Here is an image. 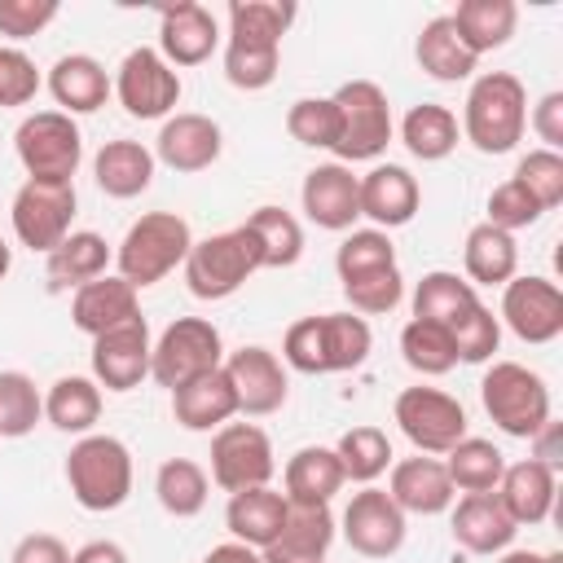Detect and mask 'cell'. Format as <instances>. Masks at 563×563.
<instances>
[{
  "mask_svg": "<svg viewBox=\"0 0 563 563\" xmlns=\"http://www.w3.org/2000/svg\"><path fill=\"white\" fill-rule=\"evenodd\" d=\"M528 128V92L510 70H488L471 84L462 132L479 154H510Z\"/></svg>",
  "mask_w": 563,
  "mask_h": 563,
  "instance_id": "1",
  "label": "cell"
},
{
  "mask_svg": "<svg viewBox=\"0 0 563 563\" xmlns=\"http://www.w3.org/2000/svg\"><path fill=\"white\" fill-rule=\"evenodd\" d=\"M66 484H70V497L92 510V515H106V510H119L128 497H132V453L123 440L114 435H79L66 453Z\"/></svg>",
  "mask_w": 563,
  "mask_h": 563,
  "instance_id": "2",
  "label": "cell"
},
{
  "mask_svg": "<svg viewBox=\"0 0 563 563\" xmlns=\"http://www.w3.org/2000/svg\"><path fill=\"white\" fill-rule=\"evenodd\" d=\"M194 246V233L185 224V216L176 211H145L141 220L128 224L119 251H114V264H119V277L136 290L163 282L176 264H185Z\"/></svg>",
  "mask_w": 563,
  "mask_h": 563,
  "instance_id": "3",
  "label": "cell"
},
{
  "mask_svg": "<svg viewBox=\"0 0 563 563\" xmlns=\"http://www.w3.org/2000/svg\"><path fill=\"white\" fill-rule=\"evenodd\" d=\"M260 242L251 238L246 224L211 233L189 246L185 255V282L194 299H229L238 286H246L251 273H260Z\"/></svg>",
  "mask_w": 563,
  "mask_h": 563,
  "instance_id": "4",
  "label": "cell"
},
{
  "mask_svg": "<svg viewBox=\"0 0 563 563\" xmlns=\"http://www.w3.org/2000/svg\"><path fill=\"white\" fill-rule=\"evenodd\" d=\"M484 413L515 440H528L550 418V387L537 369L519 361H493L479 378Z\"/></svg>",
  "mask_w": 563,
  "mask_h": 563,
  "instance_id": "5",
  "label": "cell"
},
{
  "mask_svg": "<svg viewBox=\"0 0 563 563\" xmlns=\"http://www.w3.org/2000/svg\"><path fill=\"white\" fill-rule=\"evenodd\" d=\"M18 163L26 167V180H62L75 185V172L84 163V136L70 114L62 110H35L13 132Z\"/></svg>",
  "mask_w": 563,
  "mask_h": 563,
  "instance_id": "6",
  "label": "cell"
},
{
  "mask_svg": "<svg viewBox=\"0 0 563 563\" xmlns=\"http://www.w3.org/2000/svg\"><path fill=\"white\" fill-rule=\"evenodd\" d=\"M339 106V141H334V163H369L387 150L391 141V106L387 92L374 79H347L330 97Z\"/></svg>",
  "mask_w": 563,
  "mask_h": 563,
  "instance_id": "7",
  "label": "cell"
},
{
  "mask_svg": "<svg viewBox=\"0 0 563 563\" xmlns=\"http://www.w3.org/2000/svg\"><path fill=\"white\" fill-rule=\"evenodd\" d=\"M220 365H224V343L207 317H176L150 352V378L167 391H176L189 378L211 374Z\"/></svg>",
  "mask_w": 563,
  "mask_h": 563,
  "instance_id": "8",
  "label": "cell"
},
{
  "mask_svg": "<svg viewBox=\"0 0 563 563\" xmlns=\"http://www.w3.org/2000/svg\"><path fill=\"white\" fill-rule=\"evenodd\" d=\"M391 418H396L400 435L427 457L449 453L457 440H466V409L457 396H449L440 387H405L391 405Z\"/></svg>",
  "mask_w": 563,
  "mask_h": 563,
  "instance_id": "9",
  "label": "cell"
},
{
  "mask_svg": "<svg viewBox=\"0 0 563 563\" xmlns=\"http://www.w3.org/2000/svg\"><path fill=\"white\" fill-rule=\"evenodd\" d=\"M9 220H13V233H18L22 246H31V251H40V255L57 251V246L70 238L75 185H62V180H26V185L13 194Z\"/></svg>",
  "mask_w": 563,
  "mask_h": 563,
  "instance_id": "10",
  "label": "cell"
},
{
  "mask_svg": "<svg viewBox=\"0 0 563 563\" xmlns=\"http://www.w3.org/2000/svg\"><path fill=\"white\" fill-rule=\"evenodd\" d=\"M277 471L273 457V440L264 427L255 422H224L211 435V484L224 493H242V488H260L268 484Z\"/></svg>",
  "mask_w": 563,
  "mask_h": 563,
  "instance_id": "11",
  "label": "cell"
},
{
  "mask_svg": "<svg viewBox=\"0 0 563 563\" xmlns=\"http://www.w3.org/2000/svg\"><path fill=\"white\" fill-rule=\"evenodd\" d=\"M114 97L132 119H163L180 101V75L163 62L158 48H132L114 70Z\"/></svg>",
  "mask_w": 563,
  "mask_h": 563,
  "instance_id": "12",
  "label": "cell"
},
{
  "mask_svg": "<svg viewBox=\"0 0 563 563\" xmlns=\"http://www.w3.org/2000/svg\"><path fill=\"white\" fill-rule=\"evenodd\" d=\"M343 541L365 559H391L405 545V510L387 497V488L365 484L343 506Z\"/></svg>",
  "mask_w": 563,
  "mask_h": 563,
  "instance_id": "13",
  "label": "cell"
},
{
  "mask_svg": "<svg viewBox=\"0 0 563 563\" xmlns=\"http://www.w3.org/2000/svg\"><path fill=\"white\" fill-rule=\"evenodd\" d=\"M501 321L523 343H554L563 334V290L550 277H510L501 286Z\"/></svg>",
  "mask_w": 563,
  "mask_h": 563,
  "instance_id": "14",
  "label": "cell"
},
{
  "mask_svg": "<svg viewBox=\"0 0 563 563\" xmlns=\"http://www.w3.org/2000/svg\"><path fill=\"white\" fill-rule=\"evenodd\" d=\"M150 325L145 317H132L106 334L92 339V383L106 391H132L150 378Z\"/></svg>",
  "mask_w": 563,
  "mask_h": 563,
  "instance_id": "15",
  "label": "cell"
},
{
  "mask_svg": "<svg viewBox=\"0 0 563 563\" xmlns=\"http://www.w3.org/2000/svg\"><path fill=\"white\" fill-rule=\"evenodd\" d=\"M224 374H229V387H233V396H238V413H246V418H268V413H277V409L286 405L290 383H286L282 361H277L268 347L251 343V347L229 352V356H224Z\"/></svg>",
  "mask_w": 563,
  "mask_h": 563,
  "instance_id": "16",
  "label": "cell"
},
{
  "mask_svg": "<svg viewBox=\"0 0 563 563\" xmlns=\"http://www.w3.org/2000/svg\"><path fill=\"white\" fill-rule=\"evenodd\" d=\"M299 202L317 229L347 233L361 220V176H352V167L343 163H317L303 176Z\"/></svg>",
  "mask_w": 563,
  "mask_h": 563,
  "instance_id": "17",
  "label": "cell"
},
{
  "mask_svg": "<svg viewBox=\"0 0 563 563\" xmlns=\"http://www.w3.org/2000/svg\"><path fill=\"white\" fill-rule=\"evenodd\" d=\"M224 150L220 123L211 114H194L180 110L172 119H163L158 141H154V163H167L172 172H207Z\"/></svg>",
  "mask_w": 563,
  "mask_h": 563,
  "instance_id": "18",
  "label": "cell"
},
{
  "mask_svg": "<svg viewBox=\"0 0 563 563\" xmlns=\"http://www.w3.org/2000/svg\"><path fill=\"white\" fill-rule=\"evenodd\" d=\"M220 44V26H216V13L194 4V0H180V4H167L158 13V53L163 62L176 70V66H202Z\"/></svg>",
  "mask_w": 563,
  "mask_h": 563,
  "instance_id": "19",
  "label": "cell"
},
{
  "mask_svg": "<svg viewBox=\"0 0 563 563\" xmlns=\"http://www.w3.org/2000/svg\"><path fill=\"white\" fill-rule=\"evenodd\" d=\"M422 189L400 163H378L374 172L361 176V216L374 220V229H400L418 216Z\"/></svg>",
  "mask_w": 563,
  "mask_h": 563,
  "instance_id": "20",
  "label": "cell"
},
{
  "mask_svg": "<svg viewBox=\"0 0 563 563\" xmlns=\"http://www.w3.org/2000/svg\"><path fill=\"white\" fill-rule=\"evenodd\" d=\"M453 484H449V471L440 457H400L391 462V484H387V497L405 510V515H444L453 506Z\"/></svg>",
  "mask_w": 563,
  "mask_h": 563,
  "instance_id": "21",
  "label": "cell"
},
{
  "mask_svg": "<svg viewBox=\"0 0 563 563\" xmlns=\"http://www.w3.org/2000/svg\"><path fill=\"white\" fill-rule=\"evenodd\" d=\"M334 541V515L330 506H312V501H286V519L282 532L268 550H260L264 563H312L325 559Z\"/></svg>",
  "mask_w": 563,
  "mask_h": 563,
  "instance_id": "22",
  "label": "cell"
},
{
  "mask_svg": "<svg viewBox=\"0 0 563 563\" xmlns=\"http://www.w3.org/2000/svg\"><path fill=\"white\" fill-rule=\"evenodd\" d=\"M132 317H141V299H136V286H128L119 273L114 277L101 273V277L84 282L70 299V321L88 339H97V334H106V330H114Z\"/></svg>",
  "mask_w": 563,
  "mask_h": 563,
  "instance_id": "23",
  "label": "cell"
},
{
  "mask_svg": "<svg viewBox=\"0 0 563 563\" xmlns=\"http://www.w3.org/2000/svg\"><path fill=\"white\" fill-rule=\"evenodd\" d=\"M497 501L501 510L515 519V528H532V523H545L550 510H554V493H559V479L550 466H541L537 457H523V462H510L497 479Z\"/></svg>",
  "mask_w": 563,
  "mask_h": 563,
  "instance_id": "24",
  "label": "cell"
},
{
  "mask_svg": "<svg viewBox=\"0 0 563 563\" xmlns=\"http://www.w3.org/2000/svg\"><path fill=\"white\" fill-rule=\"evenodd\" d=\"M233 413H238V396L229 387L224 365L211 369V374H198V378H189L185 387L172 391V418L185 431H220Z\"/></svg>",
  "mask_w": 563,
  "mask_h": 563,
  "instance_id": "25",
  "label": "cell"
},
{
  "mask_svg": "<svg viewBox=\"0 0 563 563\" xmlns=\"http://www.w3.org/2000/svg\"><path fill=\"white\" fill-rule=\"evenodd\" d=\"M515 519L501 510L497 493H466L453 510V541L471 554H501L515 541Z\"/></svg>",
  "mask_w": 563,
  "mask_h": 563,
  "instance_id": "26",
  "label": "cell"
},
{
  "mask_svg": "<svg viewBox=\"0 0 563 563\" xmlns=\"http://www.w3.org/2000/svg\"><path fill=\"white\" fill-rule=\"evenodd\" d=\"M48 92H53V101L62 106V114H92V110L106 106V97H110L114 88H110V75H106V66H101L97 57H88V53H66V57H57L53 70H48Z\"/></svg>",
  "mask_w": 563,
  "mask_h": 563,
  "instance_id": "27",
  "label": "cell"
},
{
  "mask_svg": "<svg viewBox=\"0 0 563 563\" xmlns=\"http://www.w3.org/2000/svg\"><path fill=\"white\" fill-rule=\"evenodd\" d=\"M282 519H286V493H277L268 484L229 493L224 523H229L233 541H242L251 550H268L277 541V532H282Z\"/></svg>",
  "mask_w": 563,
  "mask_h": 563,
  "instance_id": "28",
  "label": "cell"
},
{
  "mask_svg": "<svg viewBox=\"0 0 563 563\" xmlns=\"http://www.w3.org/2000/svg\"><path fill=\"white\" fill-rule=\"evenodd\" d=\"M92 176H97V189L110 194V198H136L150 189L154 180V150H145L141 141H106L92 158Z\"/></svg>",
  "mask_w": 563,
  "mask_h": 563,
  "instance_id": "29",
  "label": "cell"
},
{
  "mask_svg": "<svg viewBox=\"0 0 563 563\" xmlns=\"http://www.w3.org/2000/svg\"><path fill=\"white\" fill-rule=\"evenodd\" d=\"M347 484L339 453L325 444H303L299 453H290L286 462V501H312V506H330V497Z\"/></svg>",
  "mask_w": 563,
  "mask_h": 563,
  "instance_id": "30",
  "label": "cell"
},
{
  "mask_svg": "<svg viewBox=\"0 0 563 563\" xmlns=\"http://www.w3.org/2000/svg\"><path fill=\"white\" fill-rule=\"evenodd\" d=\"M449 22L457 26L462 44H466L475 57H484V53L501 48V44L515 35V26H519V4H515V0H462V4L449 13Z\"/></svg>",
  "mask_w": 563,
  "mask_h": 563,
  "instance_id": "31",
  "label": "cell"
},
{
  "mask_svg": "<svg viewBox=\"0 0 563 563\" xmlns=\"http://www.w3.org/2000/svg\"><path fill=\"white\" fill-rule=\"evenodd\" d=\"M413 57H418V66H422L431 79H440V84H457V79H466V75L475 70V62H479V57L462 44V35H457V26L449 22V13L431 18V22L418 31Z\"/></svg>",
  "mask_w": 563,
  "mask_h": 563,
  "instance_id": "32",
  "label": "cell"
},
{
  "mask_svg": "<svg viewBox=\"0 0 563 563\" xmlns=\"http://www.w3.org/2000/svg\"><path fill=\"white\" fill-rule=\"evenodd\" d=\"M462 264H466V282L471 286H506L519 268V246H515V233H501L493 229L488 220L475 224L466 233V246H462Z\"/></svg>",
  "mask_w": 563,
  "mask_h": 563,
  "instance_id": "33",
  "label": "cell"
},
{
  "mask_svg": "<svg viewBox=\"0 0 563 563\" xmlns=\"http://www.w3.org/2000/svg\"><path fill=\"white\" fill-rule=\"evenodd\" d=\"M106 264H110V242H106L101 233H92V229H79V233H70L57 251H48L44 273H48V286H53V290H70V286L79 290L84 282L101 277Z\"/></svg>",
  "mask_w": 563,
  "mask_h": 563,
  "instance_id": "34",
  "label": "cell"
},
{
  "mask_svg": "<svg viewBox=\"0 0 563 563\" xmlns=\"http://www.w3.org/2000/svg\"><path fill=\"white\" fill-rule=\"evenodd\" d=\"M44 418L66 435H88L101 418V387L84 374H62L44 396Z\"/></svg>",
  "mask_w": 563,
  "mask_h": 563,
  "instance_id": "35",
  "label": "cell"
},
{
  "mask_svg": "<svg viewBox=\"0 0 563 563\" xmlns=\"http://www.w3.org/2000/svg\"><path fill=\"white\" fill-rule=\"evenodd\" d=\"M400 141L413 158L422 163H440L457 150V114L449 106H435V101H422L413 106L405 119H400Z\"/></svg>",
  "mask_w": 563,
  "mask_h": 563,
  "instance_id": "36",
  "label": "cell"
},
{
  "mask_svg": "<svg viewBox=\"0 0 563 563\" xmlns=\"http://www.w3.org/2000/svg\"><path fill=\"white\" fill-rule=\"evenodd\" d=\"M207 493H211V475L194 457H167L154 475V497L176 519H194L207 506Z\"/></svg>",
  "mask_w": 563,
  "mask_h": 563,
  "instance_id": "37",
  "label": "cell"
},
{
  "mask_svg": "<svg viewBox=\"0 0 563 563\" xmlns=\"http://www.w3.org/2000/svg\"><path fill=\"white\" fill-rule=\"evenodd\" d=\"M444 471H449V484L462 493H493L501 471H506V457L493 440L466 435L444 453Z\"/></svg>",
  "mask_w": 563,
  "mask_h": 563,
  "instance_id": "38",
  "label": "cell"
},
{
  "mask_svg": "<svg viewBox=\"0 0 563 563\" xmlns=\"http://www.w3.org/2000/svg\"><path fill=\"white\" fill-rule=\"evenodd\" d=\"M246 229L260 242V264L264 268H290L303 255V229L282 207H255L246 216Z\"/></svg>",
  "mask_w": 563,
  "mask_h": 563,
  "instance_id": "39",
  "label": "cell"
},
{
  "mask_svg": "<svg viewBox=\"0 0 563 563\" xmlns=\"http://www.w3.org/2000/svg\"><path fill=\"white\" fill-rule=\"evenodd\" d=\"M471 303H479L475 286L466 277H457V273H444V268L422 273V282L413 286V317H422V321L453 325Z\"/></svg>",
  "mask_w": 563,
  "mask_h": 563,
  "instance_id": "40",
  "label": "cell"
},
{
  "mask_svg": "<svg viewBox=\"0 0 563 563\" xmlns=\"http://www.w3.org/2000/svg\"><path fill=\"white\" fill-rule=\"evenodd\" d=\"M321 347H325V374H343V369L365 365V356L374 347L369 321L356 312H325L321 317Z\"/></svg>",
  "mask_w": 563,
  "mask_h": 563,
  "instance_id": "41",
  "label": "cell"
},
{
  "mask_svg": "<svg viewBox=\"0 0 563 563\" xmlns=\"http://www.w3.org/2000/svg\"><path fill=\"white\" fill-rule=\"evenodd\" d=\"M400 356H405L409 369H418V374H427V378L449 374V369L457 365V347H453L449 325L422 321V317H413V321L400 330Z\"/></svg>",
  "mask_w": 563,
  "mask_h": 563,
  "instance_id": "42",
  "label": "cell"
},
{
  "mask_svg": "<svg viewBox=\"0 0 563 563\" xmlns=\"http://www.w3.org/2000/svg\"><path fill=\"white\" fill-rule=\"evenodd\" d=\"M44 418V396L31 374L0 369V440H22Z\"/></svg>",
  "mask_w": 563,
  "mask_h": 563,
  "instance_id": "43",
  "label": "cell"
},
{
  "mask_svg": "<svg viewBox=\"0 0 563 563\" xmlns=\"http://www.w3.org/2000/svg\"><path fill=\"white\" fill-rule=\"evenodd\" d=\"M290 22H295V4L290 0H233L229 4V40L282 44Z\"/></svg>",
  "mask_w": 563,
  "mask_h": 563,
  "instance_id": "44",
  "label": "cell"
},
{
  "mask_svg": "<svg viewBox=\"0 0 563 563\" xmlns=\"http://www.w3.org/2000/svg\"><path fill=\"white\" fill-rule=\"evenodd\" d=\"M334 453H339L343 475L356 479V484H374L391 466V440H387L383 427H352V431H343Z\"/></svg>",
  "mask_w": 563,
  "mask_h": 563,
  "instance_id": "45",
  "label": "cell"
},
{
  "mask_svg": "<svg viewBox=\"0 0 563 563\" xmlns=\"http://www.w3.org/2000/svg\"><path fill=\"white\" fill-rule=\"evenodd\" d=\"M282 44H255V40H229L224 44V79L242 92H260L277 79Z\"/></svg>",
  "mask_w": 563,
  "mask_h": 563,
  "instance_id": "46",
  "label": "cell"
},
{
  "mask_svg": "<svg viewBox=\"0 0 563 563\" xmlns=\"http://www.w3.org/2000/svg\"><path fill=\"white\" fill-rule=\"evenodd\" d=\"M391 264H396V246L383 229H352L334 251L339 282H352L361 273H378V268H391Z\"/></svg>",
  "mask_w": 563,
  "mask_h": 563,
  "instance_id": "47",
  "label": "cell"
},
{
  "mask_svg": "<svg viewBox=\"0 0 563 563\" xmlns=\"http://www.w3.org/2000/svg\"><path fill=\"white\" fill-rule=\"evenodd\" d=\"M286 132H290L299 145L334 150V141H339V106H334L330 97H299V101L286 110Z\"/></svg>",
  "mask_w": 563,
  "mask_h": 563,
  "instance_id": "48",
  "label": "cell"
},
{
  "mask_svg": "<svg viewBox=\"0 0 563 563\" xmlns=\"http://www.w3.org/2000/svg\"><path fill=\"white\" fill-rule=\"evenodd\" d=\"M449 334H453L457 361L484 365V361H493V352H497V343H501V321H497L484 303H471V308L449 325Z\"/></svg>",
  "mask_w": 563,
  "mask_h": 563,
  "instance_id": "49",
  "label": "cell"
},
{
  "mask_svg": "<svg viewBox=\"0 0 563 563\" xmlns=\"http://www.w3.org/2000/svg\"><path fill=\"white\" fill-rule=\"evenodd\" d=\"M343 295H347V303H352L356 317H383V312H391V308L400 303V295H405V277H400V268L391 264V268L361 273V277L343 282Z\"/></svg>",
  "mask_w": 563,
  "mask_h": 563,
  "instance_id": "50",
  "label": "cell"
},
{
  "mask_svg": "<svg viewBox=\"0 0 563 563\" xmlns=\"http://www.w3.org/2000/svg\"><path fill=\"white\" fill-rule=\"evenodd\" d=\"M515 180L541 202V211L559 207L563 202V154H554V150H528L515 163Z\"/></svg>",
  "mask_w": 563,
  "mask_h": 563,
  "instance_id": "51",
  "label": "cell"
},
{
  "mask_svg": "<svg viewBox=\"0 0 563 563\" xmlns=\"http://www.w3.org/2000/svg\"><path fill=\"white\" fill-rule=\"evenodd\" d=\"M545 211H541V202L510 176V180H501L493 194H488V224L493 229H501V233H515V229H528V224H537Z\"/></svg>",
  "mask_w": 563,
  "mask_h": 563,
  "instance_id": "52",
  "label": "cell"
},
{
  "mask_svg": "<svg viewBox=\"0 0 563 563\" xmlns=\"http://www.w3.org/2000/svg\"><path fill=\"white\" fill-rule=\"evenodd\" d=\"M35 92H40V70H35V62H31L22 48L0 44V110L26 106V101H35Z\"/></svg>",
  "mask_w": 563,
  "mask_h": 563,
  "instance_id": "53",
  "label": "cell"
},
{
  "mask_svg": "<svg viewBox=\"0 0 563 563\" xmlns=\"http://www.w3.org/2000/svg\"><path fill=\"white\" fill-rule=\"evenodd\" d=\"M282 356L290 369L299 374H325V347H321V317H299L286 339H282Z\"/></svg>",
  "mask_w": 563,
  "mask_h": 563,
  "instance_id": "54",
  "label": "cell"
},
{
  "mask_svg": "<svg viewBox=\"0 0 563 563\" xmlns=\"http://www.w3.org/2000/svg\"><path fill=\"white\" fill-rule=\"evenodd\" d=\"M57 18V0H0V35L31 40Z\"/></svg>",
  "mask_w": 563,
  "mask_h": 563,
  "instance_id": "55",
  "label": "cell"
},
{
  "mask_svg": "<svg viewBox=\"0 0 563 563\" xmlns=\"http://www.w3.org/2000/svg\"><path fill=\"white\" fill-rule=\"evenodd\" d=\"M9 563H70V550H66V541L53 537V532H31V537H22V541L13 545Z\"/></svg>",
  "mask_w": 563,
  "mask_h": 563,
  "instance_id": "56",
  "label": "cell"
},
{
  "mask_svg": "<svg viewBox=\"0 0 563 563\" xmlns=\"http://www.w3.org/2000/svg\"><path fill=\"white\" fill-rule=\"evenodd\" d=\"M532 132L545 141L541 150H554L563 145V92H545L537 106H532Z\"/></svg>",
  "mask_w": 563,
  "mask_h": 563,
  "instance_id": "57",
  "label": "cell"
},
{
  "mask_svg": "<svg viewBox=\"0 0 563 563\" xmlns=\"http://www.w3.org/2000/svg\"><path fill=\"white\" fill-rule=\"evenodd\" d=\"M528 440H532V457H537L541 466H550V471H559V466H563V422L545 418Z\"/></svg>",
  "mask_w": 563,
  "mask_h": 563,
  "instance_id": "58",
  "label": "cell"
},
{
  "mask_svg": "<svg viewBox=\"0 0 563 563\" xmlns=\"http://www.w3.org/2000/svg\"><path fill=\"white\" fill-rule=\"evenodd\" d=\"M70 563H128V550L114 541H88L70 554Z\"/></svg>",
  "mask_w": 563,
  "mask_h": 563,
  "instance_id": "59",
  "label": "cell"
},
{
  "mask_svg": "<svg viewBox=\"0 0 563 563\" xmlns=\"http://www.w3.org/2000/svg\"><path fill=\"white\" fill-rule=\"evenodd\" d=\"M202 563H264V559H260V550H251L242 541H224V545H211Z\"/></svg>",
  "mask_w": 563,
  "mask_h": 563,
  "instance_id": "60",
  "label": "cell"
},
{
  "mask_svg": "<svg viewBox=\"0 0 563 563\" xmlns=\"http://www.w3.org/2000/svg\"><path fill=\"white\" fill-rule=\"evenodd\" d=\"M497 563H545V554H537V550H501Z\"/></svg>",
  "mask_w": 563,
  "mask_h": 563,
  "instance_id": "61",
  "label": "cell"
},
{
  "mask_svg": "<svg viewBox=\"0 0 563 563\" xmlns=\"http://www.w3.org/2000/svg\"><path fill=\"white\" fill-rule=\"evenodd\" d=\"M9 268H13V251H9V242L0 238V282L9 277Z\"/></svg>",
  "mask_w": 563,
  "mask_h": 563,
  "instance_id": "62",
  "label": "cell"
},
{
  "mask_svg": "<svg viewBox=\"0 0 563 563\" xmlns=\"http://www.w3.org/2000/svg\"><path fill=\"white\" fill-rule=\"evenodd\" d=\"M545 563H563V554H559V550H554V554H545Z\"/></svg>",
  "mask_w": 563,
  "mask_h": 563,
  "instance_id": "63",
  "label": "cell"
},
{
  "mask_svg": "<svg viewBox=\"0 0 563 563\" xmlns=\"http://www.w3.org/2000/svg\"><path fill=\"white\" fill-rule=\"evenodd\" d=\"M312 563H325V559H312Z\"/></svg>",
  "mask_w": 563,
  "mask_h": 563,
  "instance_id": "64",
  "label": "cell"
}]
</instances>
